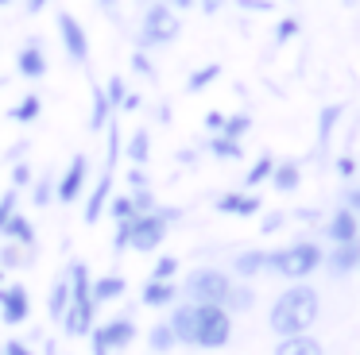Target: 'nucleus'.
Masks as SVG:
<instances>
[{"instance_id": "obj_59", "label": "nucleus", "mask_w": 360, "mask_h": 355, "mask_svg": "<svg viewBox=\"0 0 360 355\" xmlns=\"http://www.w3.org/2000/svg\"><path fill=\"white\" fill-rule=\"evenodd\" d=\"M8 4H12V0H0V8H8Z\"/></svg>"}, {"instance_id": "obj_38", "label": "nucleus", "mask_w": 360, "mask_h": 355, "mask_svg": "<svg viewBox=\"0 0 360 355\" xmlns=\"http://www.w3.org/2000/svg\"><path fill=\"white\" fill-rule=\"evenodd\" d=\"M105 97H109L112 112H120V108H124V97H128V89H124V77H109V85H105Z\"/></svg>"}, {"instance_id": "obj_35", "label": "nucleus", "mask_w": 360, "mask_h": 355, "mask_svg": "<svg viewBox=\"0 0 360 355\" xmlns=\"http://www.w3.org/2000/svg\"><path fill=\"white\" fill-rule=\"evenodd\" d=\"M252 128V116L248 112H236V116H225V128L217 131V135H229V139H244Z\"/></svg>"}, {"instance_id": "obj_15", "label": "nucleus", "mask_w": 360, "mask_h": 355, "mask_svg": "<svg viewBox=\"0 0 360 355\" xmlns=\"http://www.w3.org/2000/svg\"><path fill=\"white\" fill-rule=\"evenodd\" d=\"M217 213H225V216H259V208H264V201L256 197V193H248V189H233V193H221L217 201Z\"/></svg>"}, {"instance_id": "obj_42", "label": "nucleus", "mask_w": 360, "mask_h": 355, "mask_svg": "<svg viewBox=\"0 0 360 355\" xmlns=\"http://www.w3.org/2000/svg\"><path fill=\"white\" fill-rule=\"evenodd\" d=\"M298 35V20H290V15H287V20H279V27H275V43H290V39H295Z\"/></svg>"}, {"instance_id": "obj_33", "label": "nucleus", "mask_w": 360, "mask_h": 355, "mask_svg": "<svg viewBox=\"0 0 360 355\" xmlns=\"http://www.w3.org/2000/svg\"><path fill=\"white\" fill-rule=\"evenodd\" d=\"M109 216H112L117 224L136 220L140 213H136V205H132V193H112V197H109Z\"/></svg>"}, {"instance_id": "obj_30", "label": "nucleus", "mask_w": 360, "mask_h": 355, "mask_svg": "<svg viewBox=\"0 0 360 355\" xmlns=\"http://www.w3.org/2000/svg\"><path fill=\"white\" fill-rule=\"evenodd\" d=\"M148 344H151V351H155V355H167V351H174V347H179V340H174L171 324H167V321H159V324H151Z\"/></svg>"}, {"instance_id": "obj_6", "label": "nucleus", "mask_w": 360, "mask_h": 355, "mask_svg": "<svg viewBox=\"0 0 360 355\" xmlns=\"http://www.w3.org/2000/svg\"><path fill=\"white\" fill-rule=\"evenodd\" d=\"M167 232H171V224H167V216L159 213V208H155V213H140L132 220V232H128V247H132V251L151 255V251L163 247Z\"/></svg>"}, {"instance_id": "obj_40", "label": "nucleus", "mask_w": 360, "mask_h": 355, "mask_svg": "<svg viewBox=\"0 0 360 355\" xmlns=\"http://www.w3.org/2000/svg\"><path fill=\"white\" fill-rule=\"evenodd\" d=\"M32 201L35 205H51V201H55V182H51V174H43L39 182H35V193H32Z\"/></svg>"}, {"instance_id": "obj_46", "label": "nucleus", "mask_w": 360, "mask_h": 355, "mask_svg": "<svg viewBox=\"0 0 360 355\" xmlns=\"http://www.w3.org/2000/svg\"><path fill=\"white\" fill-rule=\"evenodd\" d=\"M32 182V166L27 162H16V170H12V189H20V185Z\"/></svg>"}, {"instance_id": "obj_9", "label": "nucleus", "mask_w": 360, "mask_h": 355, "mask_svg": "<svg viewBox=\"0 0 360 355\" xmlns=\"http://www.w3.org/2000/svg\"><path fill=\"white\" fill-rule=\"evenodd\" d=\"M86 182H89V159H86V154H74V159L66 162L63 178L55 182V201L74 205V201L82 197V189H86Z\"/></svg>"}, {"instance_id": "obj_47", "label": "nucleus", "mask_w": 360, "mask_h": 355, "mask_svg": "<svg viewBox=\"0 0 360 355\" xmlns=\"http://www.w3.org/2000/svg\"><path fill=\"white\" fill-rule=\"evenodd\" d=\"M345 208H352V213L360 216V185H349V189H345Z\"/></svg>"}, {"instance_id": "obj_29", "label": "nucleus", "mask_w": 360, "mask_h": 355, "mask_svg": "<svg viewBox=\"0 0 360 355\" xmlns=\"http://www.w3.org/2000/svg\"><path fill=\"white\" fill-rule=\"evenodd\" d=\"M271 170H275V154L264 151V154H259V159L248 166V174H244V189H256V185H264L267 178H271Z\"/></svg>"}, {"instance_id": "obj_49", "label": "nucleus", "mask_w": 360, "mask_h": 355, "mask_svg": "<svg viewBox=\"0 0 360 355\" xmlns=\"http://www.w3.org/2000/svg\"><path fill=\"white\" fill-rule=\"evenodd\" d=\"M205 128H210L213 135H217V131L225 128V112H205Z\"/></svg>"}, {"instance_id": "obj_32", "label": "nucleus", "mask_w": 360, "mask_h": 355, "mask_svg": "<svg viewBox=\"0 0 360 355\" xmlns=\"http://www.w3.org/2000/svg\"><path fill=\"white\" fill-rule=\"evenodd\" d=\"M39 112H43V100H39V93H27V97L20 100V105L12 108L8 116H12L16 123H35V120H39Z\"/></svg>"}, {"instance_id": "obj_17", "label": "nucleus", "mask_w": 360, "mask_h": 355, "mask_svg": "<svg viewBox=\"0 0 360 355\" xmlns=\"http://www.w3.org/2000/svg\"><path fill=\"white\" fill-rule=\"evenodd\" d=\"M194 321H198V305H190V301H174L167 324H171V332H174V340H179V344L194 347Z\"/></svg>"}, {"instance_id": "obj_8", "label": "nucleus", "mask_w": 360, "mask_h": 355, "mask_svg": "<svg viewBox=\"0 0 360 355\" xmlns=\"http://www.w3.org/2000/svg\"><path fill=\"white\" fill-rule=\"evenodd\" d=\"M27 316H32V293H27L20 282H4L0 286V324L16 328V324L27 321Z\"/></svg>"}, {"instance_id": "obj_14", "label": "nucleus", "mask_w": 360, "mask_h": 355, "mask_svg": "<svg viewBox=\"0 0 360 355\" xmlns=\"http://www.w3.org/2000/svg\"><path fill=\"white\" fill-rule=\"evenodd\" d=\"M326 239L329 243H352V239H360V216L352 213V208H337V213H329L326 220Z\"/></svg>"}, {"instance_id": "obj_2", "label": "nucleus", "mask_w": 360, "mask_h": 355, "mask_svg": "<svg viewBox=\"0 0 360 355\" xmlns=\"http://www.w3.org/2000/svg\"><path fill=\"white\" fill-rule=\"evenodd\" d=\"M321 259H326V251H321L314 239H295V243L271 251V267L267 270L287 278V282H306L314 270H321Z\"/></svg>"}, {"instance_id": "obj_7", "label": "nucleus", "mask_w": 360, "mask_h": 355, "mask_svg": "<svg viewBox=\"0 0 360 355\" xmlns=\"http://www.w3.org/2000/svg\"><path fill=\"white\" fill-rule=\"evenodd\" d=\"M55 27H58V39H63L66 58H70L74 66H86L89 62V35H86V27H82V20L63 8V12H55Z\"/></svg>"}, {"instance_id": "obj_60", "label": "nucleus", "mask_w": 360, "mask_h": 355, "mask_svg": "<svg viewBox=\"0 0 360 355\" xmlns=\"http://www.w3.org/2000/svg\"><path fill=\"white\" fill-rule=\"evenodd\" d=\"M356 274H360V262H356Z\"/></svg>"}, {"instance_id": "obj_20", "label": "nucleus", "mask_w": 360, "mask_h": 355, "mask_svg": "<svg viewBox=\"0 0 360 355\" xmlns=\"http://www.w3.org/2000/svg\"><path fill=\"white\" fill-rule=\"evenodd\" d=\"M271 355H326V347L321 340H314V332H302V336H283Z\"/></svg>"}, {"instance_id": "obj_26", "label": "nucleus", "mask_w": 360, "mask_h": 355, "mask_svg": "<svg viewBox=\"0 0 360 355\" xmlns=\"http://www.w3.org/2000/svg\"><path fill=\"white\" fill-rule=\"evenodd\" d=\"M252 305H256V290H252V282H233V290H229V297H225V309L233 316H240V313H252Z\"/></svg>"}, {"instance_id": "obj_31", "label": "nucleus", "mask_w": 360, "mask_h": 355, "mask_svg": "<svg viewBox=\"0 0 360 355\" xmlns=\"http://www.w3.org/2000/svg\"><path fill=\"white\" fill-rule=\"evenodd\" d=\"M210 154H213V159H221V162H236V159H244V147H240V139L213 135L210 139Z\"/></svg>"}, {"instance_id": "obj_13", "label": "nucleus", "mask_w": 360, "mask_h": 355, "mask_svg": "<svg viewBox=\"0 0 360 355\" xmlns=\"http://www.w3.org/2000/svg\"><path fill=\"white\" fill-rule=\"evenodd\" d=\"M267 267H271V251H264V247H248V251L233 255V278H240V282L267 274Z\"/></svg>"}, {"instance_id": "obj_43", "label": "nucleus", "mask_w": 360, "mask_h": 355, "mask_svg": "<svg viewBox=\"0 0 360 355\" xmlns=\"http://www.w3.org/2000/svg\"><path fill=\"white\" fill-rule=\"evenodd\" d=\"M12 213H16V189H8L4 197H0V232H4V224H8Z\"/></svg>"}, {"instance_id": "obj_58", "label": "nucleus", "mask_w": 360, "mask_h": 355, "mask_svg": "<svg viewBox=\"0 0 360 355\" xmlns=\"http://www.w3.org/2000/svg\"><path fill=\"white\" fill-rule=\"evenodd\" d=\"M0 286H4V267H0Z\"/></svg>"}, {"instance_id": "obj_55", "label": "nucleus", "mask_w": 360, "mask_h": 355, "mask_svg": "<svg viewBox=\"0 0 360 355\" xmlns=\"http://www.w3.org/2000/svg\"><path fill=\"white\" fill-rule=\"evenodd\" d=\"M43 8H47V0H27V12H32V15H39Z\"/></svg>"}, {"instance_id": "obj_12", "label": "nucleus", "mask_w": 360, "mask_h": 355, "mask_svg": "<svg viewBox=\"0 0 360 355\" xmlns=\"http://www.w3.org/2000/svg\"><path fill=\"white\" fill-rule=\"evenodd\" d=\"M356 262H360V239H352V243H333L326 251V259H321V267L329 270V278H349L356 274Z\"/></svg>"}, {"instance_id": "obj_37", "label": "nucleus", "mask_w": 360, "mask_h": 355, "mask_svg": "<svg viewBox=\"0 0 360 355\" xmlns=\"http://www.w3.org/2000/svg\"><path fill=\"white\" fill-rule=\"evenodd\" d=\"M24 262H27V255H24V247H20V243L0 247V267H4V270H16V267H24Z\"/></svg>"}, {"instance_id": "obj_4", "label": "nucleus", "mask_w": 360, "mask_h": 355, "mask_svg": "<svg viewBox=\"0 0 360 355\" xmlns=\"http://www.w3.org/2000/svg\"><path fill=\"white\" fill-rule=\"evenodd\" d=\"M182 35V20L171 4L155 0V4L143 12V23H140V46L143 51H155V46H171L174 39Z\"/></svg>"}, {"instance_id": "obj_19", "label": "nucleus", "mask_w": 360, "mask_h": 355, "mask_svg": "<svg viewBox=\"0 0 360 355\" xmlns=\"http://www.w3.org/2000/svg\"><path fill=\"white\" fill-rule=\"evenodd\" d=\"M140 301H143V309H167V305H174V301H179V286L148 278V282H143V290H140Z\"/></svg>"}, {"instance_id": "obj_57", "label": "nucleus", "mask_w": 360, "mask_h": 355, "mask_svg": "<svg viewBox=\"0 0 360 355\" xmlns=\"http://www.w3.org/2000/svg\"><path fill=\"white\" fill-rule=\"evenodd\" d=\"M341 4H345V8H356V4H360V0H341Z\"/></svg>"}, {"instance_id": "obj_61", "label": "nucleus", "mask_w": 360, "mask_h": 355, "mask_svg": "<svg viewBox=\"0 0 360 355\" xmlns=\"http://www.w3.org/2000/svg\"><path fill=\"white\" fill-rule=\"evenodd\" d=\"M0 89H4V81H0Z\"/></svg>"}, {"instance_id": "obj_36", "label": "nucleus", "mask_w": 360, "mask_h": 355, "mask_svg": "<svg viewBox=\"0 0 360 355\" xmlns=\"http://www.w3.org/2000/svg\"><path fill=\"white\" fill-rule=\"evenodd\" d=\"M174 274H179V259H174V255H159L148 278H155V282H171Z\"/></svg>"}, {"instance_id": "obj_25", "label": "nucleus", "mask_w": 360, "mask_h": 355, "mask_svg": "<svg viewBox=\"0 0 360 355\" xmlns=\"http://www.w3.org/2000/svg\"><path fill=\"white\" fill-rule=\"evenodd\" d=\"M70 309V278H66V270L55 278V286H51V301H47V313L51 321H63V313Z\"/></svg>"}, {"instance_id": "obj_50", "label": "nucleus", "mask_w": 360, "mask_h": 355, "mask_svg": "<svg viewBox=\"0 0 360 355\" xmlns=\"http://www.w3.org/2000/svg\"><path fill=\"white\" fill-rule=\"evenodd\" d=\"M128 185H132V189H143V185H148V174H143L140 166H132L128 170Z\"/></svg>"}, {"instance_id": "obj_52", "label": "nucleus", "mask_w": 360, "mask_h": 355, "mask_svg": "<svg viewBox=\"0 0 360 355\" xmlns=\"http://www.w3.org/2000/svg\"><path fill=\"white\" fill-rule=\"evenodd\" d=\"M163 4H171L174 12H190V8L198 4V0H163Z\"/></svg>"}, {"instance_id": "obj_39", "label": "nucleus", "mask_w": 360, "mask_h": 355, "mask_svg": "<svg viewBox=\"0 0 360 355\" xmlns=\"http://www.w3.org/2000/svg\"><path fill=\"white\" fill-rule=\"evenodd\" d=\"M132 205H136V213H155L159 208V201H155V189H132Z\"/></svg>"}, {"instance_id": "obj_45", "label": "nucleus", "mask_w": 360, "mask_h": 355, "mask_svg": "<svg viewBox=\"0 0 360 355\" xmlns=\"http://www.w3.org/2000/svg\"><path fill=\"white\" fill-rule=\"evenodd\" d=\"M333 170H337V178H352L356 174V159H352V154H341V159L333 162Z\"/></svg>"}, {"instance_id": "obj_27", "label": "nucleus", "mask_w": 360, "mask_h": 355, "mask_svg": "<svg viewBox=\"0 0 360 355\" xmlns=\"http://www.w3.org/2000/svg\"><path fill=\"white\" fill-rule=\"evenodd\" d=\"M124 154H128V162H132V166H143V162L151 159V131L148 128H136L132 135H128Z\"/></svg>"}, {"instance_id": "obj_44", "label": "nucleus", "mask_w": 360, "mask_h": 355, "mask_svg": "<svg viewBox=\"0 0 360 355\" xmlns=\"http://www.w3.org/2000/svg\"><path fill=\"white\" fill-rule=\"evenodd\" d=\"M283 224H287V213H267L264 224H259V232H264V236H271V232L283 228Z\"/></svg>"}, {"instance_id": "obj_3", "label": "nucleus", "mask_w": 360, "mask_h": 355, "mask_svg": "<svg viewBox=\"0 0 360 355\" xmlns=\"http://www.w3.org/2000/svg\"><path fill=\"white\" fill-rule=\"evenodd\" d=\"M233 282L236 278L229 274V270H221V267H194L186 274V282H182L179 293L190 301V305H225Z\"/></svg>"}, {"instance_id": "obj_48", "label": "nucleus", "mask_w": 360, "mask_h": 355, "mask_svg": "<svg viewBox=\"0 0 360 355\" xmlns=\"http://www.w3.org/2000/svg\"><path fill=\"white\" fill-rule=\"evenodd\" d=\"M0 355H32V347L24 344V340H8V344H4V351Z\"/></svg>"}, {"instance_id": "obj_16", "label": "nucleus", "mask_w": 360, "mask_h": 355, "mask_svg": "<svg viewBox=\"0 0 360 355\" xmlns=\"http://www.w3.org/2000/svg\"><path fill=\"white\" fill-rule=\"evenodd\" d=\"M16 74L27 77V81H39V77H47V54H43L39 39H32V43L20 46V54H16Z\"/></svg>"}, {"instance_id": "obj_34", "label": "nucleus", "mask_w": 360, "mask_h": 355, "mask_svg": "<svg viewBox=\"0 0 360 355\" xmlns=\"http://www.w3.org/2000/svg\"><path fill=\"white\" fill-rule=\"evenodd\" d=\"M217 77H221V66L217 62H205V66H198L194 74L186 77V93H202L205 85H213Z\"/></svg>"}, {"instance_id": "obj_24", "label": "nucleus", "mask_w": 360, "mask_h": 355, "mask_svg": "<svg viewBox=\"0 0 360 355\" xmlns=\"http://www.w3.org/2000/svg\"><path fill=\"white\" fill-rule=\"evenodd\" d=\"M124 290H128V282L120 274H101V278H94V305H109V301H117V297H124Z\"/></svg>"}, {"instance_id": "obj_21", "label": "nucleus", "mask_w": 360, "mask_h": 355, "mask_svg": "<svg viewBox=\"0 0 360 355\" xmlns=\"http://www.w3.org/2000/svg\"><path fill=\"white\" fill-rule=\"evenodd\" d=\"M267 182H271L279 193H295L298 185H302V166H298L295 159H279V162H275V170H271V178H267Z\"/></svg>"}, {"instance_id": "obj_18", "label": "nucleus", "mask_w": 360, "mask_h": 355, "mask_svg": "<svg viewBox=\"0 0 360 355\" xmlns=\"http://www.w3.org/2000/svg\"><path fill=\"white\" fill-rule=\"evenodd\" d=\"M109 197H112V174L105 170L101 178H97V185H94V193L86 197V208H82V220L86 224H97L105 216V208H109Z\"/></svg>"}, {"instance_id": "obj_51", "label": "nucleus", "mask_w": 360, "mask_h": 355, "mask_svg": "<svg viewBox=\"0 0 360 355\" xmlns=\"http://www.w3.org/2000/svg\"><path fill=\"white\" fill-rule=\"evenodd\" d=\"M221 4H225V0H198V8H202L205 15H217V12H221Z\"/></svg>"}, {"instance_id": "obj_11", "label": "nucleus", "mask_w": 360, "mask_h": 355, "mask_svg": "<svg viewBox=\"0 0 360 355\" xmlns=\"http://www.w3.org/2000/svg\"><path fill=\"white\" fill-rule=\"evenodd\" d=\"M94 313H97V305H94V297H70V309L63 313V332L66 336H89L94 332Z\"/></svg>"}, {"instance_id": "obj_5", "label": "nucleus", "mask_w": 360, "mask_h": 355, "mask_svg": "<svg viewBox=\"0 0 360 355\" xmlns=\"http://www.w3.org/2000/svg\"><path fill=\"white\" fill-rule=\"evenodd\" d=\"M233 340V313L225 305H198V321H194V347L205 351H221Z\"/></svg>"}, {"instance_id": "obj_28", "label": "nucleus", "mask_w": 360, "mask_h": 355, "mask_svg": "<svg viewBox=\"0 0 360 355\" xmlns=\"http://www.w3.org/2000/svg\"><path fill=\"white\" fill-rule=\"evenodd\" d=\"M341 116H345V105H326L318 112V147H329V139H333Z\"/></svg>"}, {"instance_id": "obj_41", "label": "nucleus", "mask_w": 360, "mask_h": 355, "mask_svg": "<svg viewBox=\"0 0 360 355\" xmlns=\"http://www.w3.org/2000/svg\"><path fill=\"white\" fill-rule=\"evenodd\" d=\"M132 69H136V74H140V77H148V81H155V66H151V58H148V54H143V51H136L132 54Z\"/></svg>"}, {"instance_id": "obj_22", "label": "nucleus", "mask_w": 360, "mask_h": 355, "mask_svg": "<svg viewBox=\"0 0 360 355\" xmlns=\"http://www.w3.org/2000/svg\"><path fill=\"white\" fill-rule=\"evenodd\" d=\"M112 120V105L101 85H89V131H105Z\"/></svg>"}, {"instance_id": "obj_56", "label": "nucleus", "mask_w": 360, "mask_h": 355, "mask_svg": "<svg viewBox=\"0 0 360 355\" xmlns=\"http://www.w3.org/2000/svg\"><path fill=\"white\" fill-rule=\"evenodd\" d=\"M97 4H101L105 12H112V8H117V0H97Z\"/></svg>"}, {"instance_id": "obj_54", "label": "nucleus", "mask_w": 360, "mask_h": 355, "mask_svg": "<svg viewBox=\"0 0 360 355\" xmlns=\"http://www.w3.org/2000/svg\"><path fill=\"white\" fill-rule=\"evenodd\" d=\"M136 108H140V97H136V93H128V97H124V108H120V112H136Z\"/></svg>"}, {"instance_id": "obj_53", "label": "nucleus", "mask_w": 360, "mask_h": 355, "mask_svg": "<svg viewBox=\"0 0 360 355\" xmlns=\"http://www.w3.org/2000/svg\"><path fill=\"white\" fill-rule=\"evenodd\" d=\"M89 355H112V351L101 344V340H94V336H89Z\"/></svg>"}, {"instance_id": "obj_23", "label": "nucleus", "mask_w": 360, "mask_h": 355, "mask_svg": "<svg viewBox=\"0 0 360 355\" xmlns=\"http://www.w3.org/2000/svg\"><path fill=\"white\" fill-rule=\"evenodd\" d=\"M0 236L8 239V243H20V247H27V251L35 247V228H32V220H27L24 213H12V216H8V224H4V232H0Z\"/></svg>"}, {"instance_id": "obj_1", "label": "nucleus", "mask_w": 360, "mask_h": 355, "mask_svg": "<svg viewBox=\"0 0 360 355\" xmlns=\"http://www.w3.org/2000/svg\"><path fill=\"white\" fill-rule=\"evenodd\" d=\"M321 316V293L310 282H290L279 297L271 301V313H267V328L275 336H302L318 324Z\"/></svg>"}, {"instance_id": "obj_10", "label": "nucleus", "mask_w": 360, "mask_h": 355, "mask_svg": "<svg viewBox=\"0 0 360 355\" xmlns=\"http://www.w3.org/2000/svg\"><path fill=\"white\" fill-rule=\"evenodd\" d=\"M89 336H94V340H101V344L109 347L112 355H117V351H128V344L136 340V321H132V316H124V313H120V316H112V321L97 324V328L89 332Z\"/></svg>"}]
</instances>
